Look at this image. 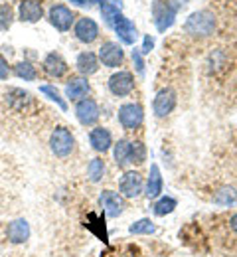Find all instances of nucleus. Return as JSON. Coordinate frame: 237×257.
Here are the masks:
<instances>
[{
	"label": "nucleus",
	"instance_id": "1",
	"mask_svg": "<svg viewBox=\"0 0 237 257\" xmlns=\"http://www.w3.org/2000/svg\"><path fill=\"white\" fill-rule=\"evenodd\" d=\"M215 14L209 12V10H196L192 12L186 22H184V30L190 36H196V38H207L211 36L215 30Z\"/></svg>",
	"mask_w": 237,
	"mask_h": 257
},
{
	"label": "nucleus",
	"instance_id": "2",
	"mask_svg": "<svg viewBox=\"0 0 237 257\" xmlns=\"http://www.w3.org/2000/svg\"><path fill=\"white\" fill-rule=\"evenodd\" d=\"M50 151L58 159H68L75 151V137L68 127H56L50 135Z\"/></svg>",
	"mask_w": 237,
	"mask_h": 257
},
{
	"label": "nucleus",
	"instance_id": "3",
	"mask_svg": "<svg viewBox=\"0 0 237 257\" xmlns=\"http://www.w3.org/2000/svg\"><path fill=\"white\" fill-rule=\"evenodd\" d=\"M75 119L79 121V125L83 127H95L99 117H101V109H99V103L93 99V97H83L75 103Z\"/></svg>",
	"mask_w": 237,
	"mask_h": 257
},
{
	"label": "nucleus",
	"instance_id": "4",
	"mask_svg": "<svg viewBox=\"0 0 237 257\" xmlns=\"http://www.w3.org/2000/svg\"><path fill=\"white\" fill-rule=\"evenodd\" d=\"M117 121L125 131H136L144 123V107L140 103H123L117 111Z\"/></svg>",
	"mask_w": 237,
	"mask_h": 257
},
{
	"label": "nucleus",
	"instance_id": "5",
	"mask_svg": "<svg viewBox=\"0 0 237 257\" xmlns=\"http://www.w3.org/2000/svg\"><path fill=\"white\" fill-rule=\"evenodd\" d=\"M107 89L115 97H129L135 91V75L127 69L115 71L107 81Z\"/></svg>",
	"mask_w": 237,
	"mask_h": 257
},
{
	"label": "nucleus",
	"instance_id": "6",
	"mask_svg": "<svg viewBox=\"0 0 237 257\" xmlns=\"http://www.w3.org/2000/svg\"><path fill=\"white\" fill-rule=\"evenodd\" d=\"M75 18L77 16L73 14V10L66 4H54L48 12V20L58 32H69L75 24Z\"/></svg>",
	"mask_w": 237,
	"mask_h": 257
},
{
	"label": "nucleus",
	"instance_id": "7",
	"mask_svg": "<svg viewBox=\"0 0 237 257\" xmlns=\"http://www.w3.org/2000/svg\"><path fill=\"white\" fill-rule=\"evenodd\" d=\"M176 103H178V95H176L174 89H170V87L160 89L154 95V99H152V113H154V117L166 119L170 113L176 109Z\"/></svg>",
	"mask_w": 237,
	"mask_h": 257
},
{
	"label": "nucleus",
	"instance_id": "8",
	"mask_svg": "<svg viewBox=\"0 0 237 257\" xmlns=\"http://www.w3.org/2000/svg\"><path fill=\"white\" fill-rule=\"evenodd\" d=\"M99 204L109 218H119L127 208V198L115 190H103L99 194Z\"/></svg>",
	"mask_w": 237,
	"mask_h": 257
},
{
	"label": "nucleus",
	"instance_id": "9",
	"mask_svg": "<svg viewBox=\"0 0 237 257\" xmlns=\"http://www.w3.org/2000/svg\"><path fill=\"white\" fill-rule=\"evenodd\" d=\"M119 192L127 200H135L144 194V180L136 170H127L119 180Z\"/></svg>",
	"mask_w": 237,
	"mask_h": 257
},
{
	"label": "nucleus",
	"instance_id": "10",
	"mask_svg": "<svg viewBox=\"0 0 237 257\" xmlns=\"http://www.w3.org/2000/svg\"><path fill=\"white\" fill-rule=\"evenodd\" d=\"M97 56H99V62L105 67H111V69L123 65V62H125V50H123V46L119 42H113V40L103 42Z\"/></svg>",
	"mask_w": 237,
	"mask_h": 257
},
{
	"label": "nucleus",
	"instance_id": "11",
	"mask_svg": "<svg viewBox=\"0 0 237 257\" xmlns=\"http://www.w3.org/2000/svg\"><path fill=\"white\" fill-rule=\"evenodd\" d=\"M176 10H172L166 2L162 0H152V20L158 32H166L176 22Z\"/></svg>",
	"mask_w": 237,
	"mask_h": 257
},
{
	"label": "nucleus",
	"instance_id": "12",
	"mask_svg": "<svg viewBox=\"0 0 237 257\" xmlns=\"http://www.w3.org/2000/svg\"><path fill=\"white\" fill-rule=\"evenodd\" d=\"M73 36L81 44H93L99 38V24L89 16H81L73 24Z\"/></svg>",
	"mask_w": 237,
	"mask_h": 257
},
{
	"label": "nucleus",
	"instance_id": "13",
	"mask_svg": "<svg viewBox=\"0 0 237 257\" xmlns=\"http://www.w3.org/2000/svg\"><path fill=\"white\" fill-rule=\"evenodd\" d=\"M30 235H32V229H30L28 220H24V218H16V220L8 222V225H6V239L10 243H14V245L26 243L30 239Z\"/></svg>",
	"mask_w": 237,
	"mask_h": 257
},
{
	"label": "nucleus",
	"instance_id": "14",
	"mask_svg": "<svg viewBox=\"0 0 237 257\" xmlns=\"http://www.w3.org/2000/svg\"><path fill=\"white\" fill-rule=\"evenodd\" d=\"M44 18V2L42 0H20L18 4V20L26 24H36Z\"/></svg>",
	"mask_w": 237,
	"mask_h": 257
},
{
	"label": "nucleus",
	"instance_id": "15",
	"mask_svg": "<svg viewBox=\"0 0 237 257\" xmlns=\"http://www.w3.org/2000/svg\"><path fill=\"white\" fill-rule=\"evenodd\" d=\"M162 190H164V178H162L160 166L156 162H152L148 176H146V182H144V196L148 200H156L162 196Z\"/></svg>",
	"mask_w": 237,
	"mask_h": 257
},
{
	"label": "nucleus",
	"instance_id": "16",
	"mask_svg": "<svg viewBox=\"0 0 237 257\" xmlns=\"http://www.w3.org/2000/svg\"><path fill=\"white\" fill-rule=\"evenodd\" d=\"M113 32L119 38V42L125 44V46H135L136 38H138V30H136L135 22L131 18H127L125 14L115 22Z\"/></svg>",
	"mask_w": 237,
	"mask_h": 257
},
{
	"label": "nucleus",
	"instance_id": "17",
	"mask_svg": "<svg viewBox=\"0 0 237 257\" xmlns=\"http://www.w3.org/2000/svg\"><path fill=\"white\" fill-rule=\"evenodd\" d=\"M89 145L95 153L99 155H105L113 149V135L107 127H93L89 131Z\"/></svg>",
	"mask_w": 237,
	"mask_h": 257
},
{
	"label": "nucleus",
	"instance_id": "18",
	"mask_svg": "<svg viewBox=\"0 0 237 257\" xmlns=\"http://www.w3.org/2000/svg\"><path fill=\"white\" fill-rule=\"evenodd\" d=\"M42 67H44V71H46L50 77H54V79H62L69 69L68 62H66L64 56L58 54V52L46 54V58H44V62H42Z\"/></svg>",
	"mask_w": 237,
	"mask_h": 257
},
{
	"label": "nucleus",
	"instance_id": "19",
	"mask_svg": "<svg viewBox=\"0 0 237 257\" xmlns=\"http://www.w3.org/2000/svg\"><path fill=\"white\" fill-rule=\"evenodd\" d=\"M89 91H91V83L83 75L69 77L68 83H66V99H69V101H79L83 97H89Z\"/></svg>",
	"mask_w": 237,
	"mask_h": 257
},
{
	"label": "nucleus",
	"instance_id": "20",
	"mask_svg": "<svg viewBox=\"0 0 237 257\" xmlns=\"http://www.w3.org/2000/svg\"><path fill=\"white\" fill-rule=\"evenodd\" d=\"M99 56L95 54V52H81L77 58H75V67H77V71L83 75V77H89V75H93V73H97L99 71Z\"/></svg>",
	"mask_w": 237,
	"mask_h": 257
},
{
	"label": "nucleus",
	"instance_id": "21",
	"mask_svg": "<svg viewBox=\"0 0 237 257\" xmlns=\"http://www.w3.org/2000/svg\"><path fill=\"white\" fill-rule=\"evenodd\" d=\"M99 10H101L103 20H105V24H107L109 28H113L115 22L123 16L121 0H99Z\"/></svg>",
	"mask_w": 237,
	"mask_h": 257
},
{
	"label": "nucleus",
	"instance_id": "22",
	"mask_svg": "<svg viewBox=\"0 0 237 257\" xmlns=\"http://www.w3.org/2000/svg\"><path fill=\"white\" fill-rule=\"evenodd\" d=\"M131 155H133V141L129 139H119L115 145H113V159L115 164L125 168L127 164H131Z\"/></svg>",
	"mask_w": 237,
	"mask_h": 257
},
{
	"label": "nucleus",
	"instance_id": "23",
	"mask_svg": "<svg viewBox=\"0 0 237 257\" xmlns=\"http://www.w3.org/2000/svg\"><path fill=\"white\" fill-rule=\"evenodd\" d=\"M176 208H178V200L176 198H172V196H160L152 204V214L158 216V218H164V216L172 214Z\"/></svg>",
	"mask_w": 237,
	"mask_h": 257
},
{
	"label": "nucleus",
	"instance_id": "24",
	"mask_svg": "<svg viewBox=\"0 0 237 257\" xmlns=\"http://www.w3.org/2000/svg\"><path fill=\"white\" fill-rule=\"evenodd\" d=\"M40 93H42L44 97H48L52 103H56L62 111H68V101H66V97H62L60 89H58L56 85H52V83H44V85H40Z\"/></svg>",
	"mask_w": 237,
	"mask_h": 257
},
{
	"label": "nucleus",
	"instance_id": "25",
	"mask_svg": "<svg viewBox=\"0 0 237 257\" xmlns=\"http://www.w3.org/2000/svg\"><path fill=\"white\" fill-rule=\"evenodd\" d=\"M156 229L158 227L150 218H140L129 225V233H133V235H154Z\"/></svg>",
	"mask_w": 237,
	"mask_h": 257
},
{
	"label": "nucleus",
	"instance_id": "26",
	"mask_svg": "<svg viewBox=\"0 0 237 257\" xmlns=\"http://www.w3.org/2000/svg\"><path fill=\"white\" fill-rule=\"evenodd\" d=\"M105 170H107L105 161H103L101 157H95V159H91L89 164H87V178L93 184H97V182H101L103 178H105Z\"/></svg>",
	"mask_w": 237,
	"mask_h": 257
},
{
	"label": "nucleus",
	"instance_id": "27",
	"mask_svg": "<svg viewBox=\"0 0 237 257\" xmlns=\"http://www.w3.org/2000/svg\"><path fill=\"white\" fill-rule=\"evenodd\" d=\"M14 75L16 77H20V79H24V81H36L38 79V69H36L34 64H30V62H18V64H14Z\"/></svg>",
	"mask_w": 237,
	"mask_h": 257
},
{
	"label": "nucleus",
	"instance_id": "28",
	"mask_svg": "<svg viewBox=\"0 0 237 257\" xmlns=\"http://www.w3.org/2000/svg\"><path fill=\"white\" fill-rule=\"evenodd\" d=\"M12 24H14V8L8 2H4L0 4V32L10 30Z\"/></svg>",
	"mask_w": 237,
	"mask_h": 257
},
{
	"label": "nucleus",
	"instance_id": "29",
	"mask_svg": "<svg viewBox=\"0 0 237 257\" xmlns=\"http://www.w3.org/2000/svg\"><path fill=\"white\" fill-rule=\"evenodd\" d=\"M213 202L219 206H233L237 202V192L233 188H221L213 196Z\"/></svg>",
	"mask_w": 237,
	"mask_h": 257
},
{
	"label": "nucleus",
	"instance_id": "30",
	"mask_svg": "<svg viewBox=\"0 0 237 257\" xmlns=\"http://www.w3.org/2000/svg\"><path fill=\"white\" fill-rule=\"evenodd\" d=\"M146 155H148V151H146L144 143H140V141H133V155H131V164H142V162L146 161Z\"/></svg>",
	"mask_w": 237,
	"mask_h": 257
},
{
	"label": "nucleus",
	"instance_id": "31",
	"mask_svg": "<svg viewBox=\"0 0 237 257\" xmlns=\"http://www.w3.org/2000/svg\"><path fill=\"white\" fill-rule=\"evenodd\" d=\"M131 58H133V65H135V71L138 75H144V56H142V52H140V48L138 50H133L131 52Z\"/></svg>",
	"mask_w": 237,
	"mask_h": 257
},
{
	"label": "nucleus",
	"instance_id": "32",
	"mask_svg": "<svg viewBox=\"0 0 237 257\" xmlns=\"http://www.w3.org/2000/svg\"><path fill=\"white\" fill-rule=\"evenodd\" d=\"M152 50H154V38H152L150 34H146V36L142 38V46H140V52H142V56H148Z\"/></svg>",
	"mask_w": 237,
	"mask_h": 257
},
{
	"label": "nucleus",
	"instance_id": "33",
	"mask_svg": "<svg viewBox=\"0 0 237 257\" xmlns=\"http://www.w3.org/2000/svg\"><path fill=\"white\" fill-rule=\"evenodd\" d=\"M8 75H10V67H8V62H6V58H4V56H0V81L8 79Z\"/></svg>",
	"mask_w": 237,
	"mask_h": 257
},
{
	"label": "nucleus",
	"instance_id": "34",
	"mask_svg": "<svg viewBox=\"0 0 237 257\" xmlns=\"http://www.w3.org/2000/svg\"><path fill=\"white\" fill-rule=\"evenodd\" d=\"M166 4H168L172 10L180 12L184 6H188V4H190V0H166Z\"/></svg>",
	"mask_w": 237,
	"mask_h": 257
},
{
	"label": "nucleus",
	"instance_id": "35",
	"mask_svg": "<svg viewBox=\"0 0 237 257\" xmlns=\"http://www.w3.org/2000/svg\"><path fill=\"white\" fill-rule=\"evenodd\" d=\"M73 6H79V8H89L93 4H99V0H69Z\"/></svg>",
	"mask_w": 237,
	"mask_h": 257
},
{
	"label": "nucleus",
	"instance_id": "36",
	"mask_svg": "<svg viewBox=\"0 0 237 257\" xmlns=\"http://www.w3.org/2000/svg\"><path fill=\"white\" fill-rule=\"evenodd\" d=\"M229 227H231V231H235L237 233V212L229 218Z\"/></svg>",
	"mask_w": 237,
	"mask_h": 257
}]
</instances>
